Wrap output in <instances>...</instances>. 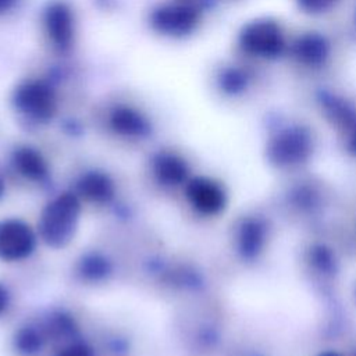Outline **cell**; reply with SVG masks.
Listing matches in <instances>:
<instances>
[{"instance_id":"cell-1","label":"cell","mask_w":356,"mask_h":356,"mask_svg":"<svg viewBox=\"0 0 356 356\" xmlns=\"http://www.w3.org/2000/svg\"><path fill=\"white\" fill-rule=\"evenodd\" d=\"M81 214L76 193L63 192L50 200L39 218V235L51 248H64L74 238Z\"/></svg>"},{"instance_id":"cell-2","label":"cell","mask_w":356,"mask_h":356,"mask_svg":"<svg viewBox=\"0 0 356 356\" xmlns=\"http://www.w3.org/2000/svg\"><path fill=\"white\" fill-rule=\"evenodd\" d=\"M13 104L25 117L38 122L51 120L57 110L53 88L44 81L38 79L19 83L13 93Z\"/></svg>"},{"instance_id":"cell-3","label":"cell","mask_w":356,"mask_h":356,"mask_svg":"<svg viewBox=\"0 0 356 356\" xmlns=\"http://www.w3.org/2000/svg\"><path fill=\"white\" fill-rule=\"evenodd\" d=\"M239 44L248 54L274 58L282 54L285 49V39L275 22L254 21L242 29L239 35Z\"/></svg>"},{"instance_id":"cell-4","label":"cell","mask_w":356,"mask_h":356,"mask_svg":"<svg viewBox=\"0 0 356 356\" xmlns=\"http://www.w3.org/2000/svg\"><path fill=\"white\" fill-rule=\"evenodd\" d=\"M36 246L33 229L18 218L0 221V260L19 261L32 254Z\"/></svg>"},{"instance_id":"cell-5","label":"cell","mask_w":356,"mask_h":356,"mask_svg":"<svg viewBox=\"0 0 356 356\" xmlns=\"http://www.w3.org/2000/svg\"><path fill=\"white\" fill-rule=\"evenodd\" d=\"M197 22L199 11L189 4H165L150 15V25L156 32L174 38L191 33Z\"/></svg>"},{"instance_id":"cell-6","label":"cell","mask_w":356,"mask_h":356,"mask_svg":"<svg viewBox=\"0 0 356 356\" xmlns=\"http://www.w3.org/2000/svg\"><path fill=\"white\" fill-rule=\"evenodd\" d=\"M185 195L191 206L204 216L220 213L225 206V193L222 188L204 177H196L186 182Z\"/></svg>"},{"instance_id":"cell-7","label":"cell","mask_w":356,"mask_h":356,"mask_svg":"<svg viewBox=\"0 0 356 356\" xmlns=\"http://www.w3.org/2000/svg\"><path fill=\"white\" fill-rule=\"evenodd\" d=\"M312 142L303 128H291L277 135L270 145L271 157L282 164L302 161L310 153Z\"/></svg>"},{"instance_id":"cell-8","label":"cell","mask_w":356,"mask_h":356,"mask_svg":"<svg viewBox=\"0 0 356 356\" xmlns=\"http://www.w3.org/2000/svg\"><path fill=\"white\" fill-rule=\"evenodd\" d=\"M43 24L46 33L56 47L67 50L71 46L75 35L74 14L65 3H51L44 11Z\"/></svg>"},{"instance_id":"cell-9","label":"cell","mask_w":356,"mask_h":356,"mask_svg":"<svg viewBox=\"0 0 356 356\" xmlns=\"http://www.w3.org/2000/svg\"><path fill=\"white\" fill-rule=\"evenodd\" d=\"M110 128L125 138H142L150 132L149 120L136 108L118 104L108 115Z\"/></svg>"},{"instance_id":"cell-10","label":"cell","mask_w":356,"mask_h":356,"mask_svg":"<svg viewBox=\"0 0 356 356\" xmlns=\"http://www.w3.org/2000/svg\"><path fill=\"white\" fill-rule=\"evenodd\" d=\"M76 195L97 204H106L115 195L114 181L108 174L97 170L83 172L76 181Z\"/></svg>"},{"instance_id":"cell-11","label":"cell","mask_w":356,"mask_h":356,"mask_svg":"<svg viewBox=\"0 0 356 356\" xmlns=\"http://www.w3.org/2000/svg\"><path fill=\"white\" fill-rule=\"evenodd\" d=\"M153 175L164 186H178L188 182L189 168L186 161L175 153L160 152L152 161Z\"/></svg>"},{"instance_id":"cell-12","label":"cell","mask_w":356,"mask_h":356,"mask_svg":"<svg viewBox=\"0 0 356 356\" xmlns=\"http://www.w3.org/2000/svg\"><path fill=\"white\" fill-rule=\"evenodd\" d=\"M11 163L25 179L42 182L49 175V164L40 152L31 146H19L13 152Z\"/></svg>"},{"instance_id":"cell-13","label":"cell","mask_w":356,"mask_h":356,"mask_svg":"<svg viewBox=\"0 0 356 356\" xmlns=\"http://www.w3.org/2000/svg\"><path fill=\"white\" fill-rule=\"evenodd\" d=\"M295 57L310 67L321 65L328 57V43L317 33H306L293 43Z\"/></svg>"},{"instance_id":"cell-14","label":"cell","mask_w":356,"mask_h":356,"mask_svg":"<svg viewBox=\"0 0 356 356\" xmlns=\"http://www.w3.org/2000/svg\"><path fill=\"white\" fill-rule=\"evenodd\" d=\"M79 275L92 282L107 278L111 273V263L100 253H88L78 263Z\"/></svg>"},{"instance_id":"cell-15","label":"cell","mask_w":356,"mask_h":356,"mask_svg":"<svg viewBox=\"0 0 356 356\" xmlns=\"http://www.w3.org/2000/svg\"><path fill=\"white\" fill-rule=\"evenodd\" d=\"M44 342L43 332L36 327H22L17 331L14 338V346L18 353L25 356H32L40 352Z\"/></svg>"},{"instance_id":"cell-16","label":"cell","mask_w":356,"mask_h":356,"mask_svg":"<svg viewBox=\"0 0 356 356\" xmlns=\"http://www.w3.org/2000/svg\"><path fill=\"white\" fill-rule=\"evenodd\" d=\"M46 330L50 337L56 339H64L68 337H74L76 327L72 317L65 313H56L49 318Z\"/></svg>"},{"instance_id":"cell-17","label":"cell","mask_w":356,"mask_h":356,"mask_svg":"<svg viewBox=\"0 0 356 356\" xmlns=\"http://www.w3.org/2000/svg\"><path fill=\"white\" fill-rule=\"evenodd\" d=\"M246 75L238 68H228L220 76V86L228 95H236L246 88Z\"/></svg>"},{"instance_id":"cell-18","label":"cell","mask_w":356,"mask_h":356,"mask_svg":"<svg viewBox=\"0 0 356 356\" xmlns=\"http://www.w3.org/2000/svg\"><path fill=\"white\" fill-rule=\"evenodd\" d=\"M57 356H95L93 355V350L82 343V342H74V343H70L67 345L65 348H63Z\"/></svg>"},{"instance_id":"cell-19","label":"cell","mask_w":356,"mask_h":356,"mask_svg":"<svg viewBox=\"0 0 356 356\" xmlns=\"http://www.w3.org/2000/svg\"><path fill=\"white\" fill-rule=\"evenodd\" d=\"M299 6L307 13H323L328 10L335 0H298Z\"/></svg>"},{"instance_id":"cell-20","label":"cell","mask_w":356,"mask_h":356,"mask_svg":"<svg viewBox=\"0 0 356 356\" xmlns=\"http://www.w3.org/2000/svg\"><path fill=\"white\" fill-rule=\"evenodd\" d=\"M8 305H10V293L7 288L3 284H0V314L6 312Z\"/></svg>"},{"instance_id":"cell-21","label":"cell","mask_w":356,"mask_h":356,"mask_svg":"<svg viewBox=\"0 0 356 356\" xmlns=\"http://www.w3.org/2000/svg\"><path fill=\"white\" fill-rule=\"evenodd\" d=\"M349 149L356 153V127L349 131Z\"/></svg>"},{"instance_id":"cell-22","label":"cell","mask_w":356,"mask_h":356,"mask_svg":"<svg viewBox=\"0 0 356 356\" xmlns=\"http://www.w3.org/2000/svg\"><path fill=\"white\" fill-rule=\"evenodd\" d=\"M15 0H0V13H4L13 7Z\"/></svg>"},{"instance_id":"cell-23","label":"cell","mask_w":356,"mask_h":356,"mask_svg":"<svg viewBox=\"0 0 356 356\" xmlns=\"http://www.w3.org/2000/svg\"><path fill=\"white\" fill-rule=\"evenodd\" d=\"M4 189H6V185H4L3 178L0 177V199H1V197H3V195H4Z\"/></svg>"},{"instance_id":"cell-24","label":"cell","mask_w":356,"mask_h":356,"mask_svg":"<svg viewBox=\"0 0 356 356\" xmlns=\"http://www.w3.org/2000/svg\"><path fill=\"white\" fill-rule=\"evenodd\" d=\"M324 356H337V355H324Z\"/></svg>"}]
</instances>
